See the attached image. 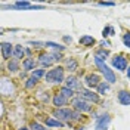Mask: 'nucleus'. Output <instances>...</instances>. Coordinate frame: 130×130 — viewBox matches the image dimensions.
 <instances>
[{
  "instance_id": "f257e3e1",
  "label": "nucleus",
  "mask_w": 130,
  "mask_h": 130,
  "mask_svg": "<svg viewBox=\"0 0 130 130\" xmlns=\"http://www.w3.org/2000/svg\"><path fill=\"white\" fill-rule=\"evenodd\" d=\"M95 64H96V67L102 71V74L105 75V81H108V83H115V74L112 73V70H109L105 65V62H104L102 58L96 55V56H95Z\"/></svg>"
},
{
  "instance_id": "1a4fd4ad",
  "label": "nucleus",
  "mask_w": 130,
  "mask_h": 130,
  "mask_svg": "<svg viewBox=\"0 0 130 130\" xmlns=\"http://www.w3.org/2000/svg\"><path fill=\"white\" fill-rule=\"evenodd\" d=\"M13 50L15 49L12 47L10 43H2V55H3L5 59H9L10 55H13Z\"/></svg>"
},
{
  "instance_id": "bb28decb",
  "label": "nucleus",
  "mask_w": 130,
  "mask_h": 130,
  "mask_svg": "<svg viewBox=\"0 0 130 130\" xmlns=\"http://www.w3.org/2000/svg\"><path fill=\"white\" fill-rule=\"evenodd\" d=\"M123 41H124V44L130 49V32H126V34L123 36Z\"/></svg>"
},
{
  "instance_id": "5701e85b",
  "label": "nucleus",
  "mask_w": 130,
  "mask_h": 130,
  "mask_svg": "<svg viewBox=\"0 0 130 130\" xmlns=\"http://www.w3.org/2000/svg\"><path fill=\"white\" fill-rule=\"evenodd\" d=\"M43 75H44V70H34L31 77H34V78H37V80H39V78H41Z\"/></svg>"
},
{
  "instance_id": "393cba45",
  "label": "nucleus",
  "mask_w": 130,
  "mask_h": 130,
  "mask_svg": "<svg viewBox=\"0 0 130 130\" xmlns=\"http://www.w3.org/2000/svg\"><path fill=\"white\" fill-rule=\"evenodd\" d=\"M112 34H114V28H112V27H105V28H104V31H102V36H104V37L112 36Z\"/></svg>"
},
{
  "instance_id": "2f4dec72",
  "label": "nucleus",
  "mask_w": 130,
  "mask_h": 130,
  "mask_svg": "<svg viewBox=\"0 0 130 130\" xmlns=\"http://www.w3.org/2000/svg\"><path fill=\"white\" fill-rule=\"evenodd\" d=\"M71 40H73V39H71V37H68V36H65V37H64V41H67V43H68V41L71 43Z\"/></svg>"
},
{
  "instance_id": "cd10ccee",
  "label": "nucleus",
  "mask_w": 130,
  "mask_h": 130,
  "mask_svg": "<svg viewBox=\"0 0 130 130\" xmlns=\"http://www.w3.org/2000/svg\"><path fill=\"white\" fill-rule=\"evenodd\" d=\"M108 55H109V53H108V50H104V49H101V50L98 52V56H101L102 59H105Z\"/></svg>"
},
{
  "instance_id": "aec40b11",
  "label": "nucleus",
  "mask_w": 130,
  "mask_h": 130,
  "mask_svg": "<svg viewBox=\"0 0 130 130\" xmlns=\"http://www.w3.org/2000/svg\"><path fill=\"white\" fill-rule=\"evenodd\" d=\"M61 95L68 99V98H71L74 95V92H73V89H70V87H67V86H65V87H62V89H61Z\"/></svg>"
},
{
  "instance_id": "6e6552de",
  "label": "nucleus",
  "mask_w": 130,
  "mask_h": 130,
  "mask_svg": "<svg viewBox=\"0 0 130 130\" xmlns=\"http://www.w3.org/2000/svg\"><path fill=\"white\" fill-rule=\"evenodd\" d=\"M112 65L118 71H124L127 68V61H126V58L123 56V55H118V56H115L112 59Z\"/></svg>"
},
{
  "instance_id": "6ab92c4d",
  "label": "nucleus",
  "mask_w": 130,
  "mask_h": 130,
  "mask_svg": "<svg viewBox=\"0 0 130 130\" xmlns=\"http://www.w3.org/2000/svg\"><path fill=\"white\" fill-rule=\"evenodd\" d=\"M13 8H16V9H31L32 6L30 5V2H16Z\"/></svg>"
},
{
  "instance_id": "9d476101",
  "label": "nucleus",
  "mask_w": 130,
  "mask_h": 130,
  "mask_svg": "<svg viewBox=\"0 0 130 130\" xmlns=\"http://www.w3.org/2000/svg\"><path fill=\"white\" fill-rule=\"evenodd\" d=\"M118 101H120V104L124 106H129L130 105V93L127 90H121V92H118Z\"/></svg>"
},
{
  "instance_id": "f3484780",
  "label": "nucleus",
  "mask_w": 130,
  "mask_h": 130,
  "mask_svg": "<svg viewBox=\"0 0 130 130\" xmlns=\"http://www.w3.org/2000/svg\"><path fill=\"white\" fill-rule=\"evenodd\" d=\"M25 53V49L22 46H15V50H13V56L15 59H19V58H22Z\"/></svg>"
},
{
  "instance_id": "f704fd0d",
  "label": "nucleus",
  "mask_w": 130,
  "mask_h": 130,
  "mask_svg": "<svg viewBox=\"0 0 130 130\" xmlns=\"http://www.w3.org/2000/svg\"><path fill=\"white\" fill-rule=\"evenodd\" d=\"M80 130H83V129H80Z\"/></svg>"
},
{
  "instance_id": "b1692460",
  "label": "nucleus",
  "mask_w": 130,
  "mask_h": 130,
  "mask_svg": "<svg viewBox=\"0 0 130 130\" xmlns=\"http://www.w3.org/2000/svg\"><path fill=\"white\" fill-rule=\"evenodd\" d=\"M37 78H34V77H30V78H28V80H27V83H25V87H27V89H31L32 86H34V84H36V83H37Z\"/></svg>"
},
{
  "instance_id": "423d86ee",
  "label": "nucleus",
  "mask_w": 130,
  "mask_h": 130,
  "mask_svg": "<svg viewBox=\"0 0 130 130\" xmlns=\"http://www.w3.org/2000/svg\"><path fill=\"white\" fill-rule=\"evenodd\" d=\"M61 55L59 53H50V55H41L40 56V64L43 67H49V65H52L53 62H56L61 59Z\"/></svg>"
},
{
  "instance_id": "412c9836",
  "label": "nucleus",
  "mask_w": 130,
  "mask_h": 130,
  "mask_svg": "<svg viewBox=\"0 0 130 130\" xmlns=\"http://www.w3.org/2000/svg\"><path fill=\"white\" fill-rule=\"evenodd\" d=\"M67 68H68V71H75L77 70V61L75 59H68L67 61Z\"/></svg>"
},
{
  "instance_id": "20e7f679",
  "label": "nucleus",
  "mask_w": 130,
  "mask_h": 130,
  "mask_svg": "<svg viewBox=\"0 0 130 130\" xmlns=\"http://www.w3.org/2000/svg\"><path fill=\"white\" fill-rule=\"evenodd\" d=\"M73 106L75 111H78V112H87L92 109V106L84 101V99H81V98H75L73 99Z\"/></svg>"
},
{
  "instance_id": "9b49d317",
  "label": "nucleus",
  "mask_w": 130,
  "mask_h": 130,
  "mask_svg": "<svg viewBox=\"0 0 130 130\" xmlns=\"http://www.w3.org/2000/svg\"><path fill=\"white\" fill-rule=\"evenodd\" d=\"M86 84L89 87H98L99 86V75L98 74H89L86 77Z\"/></svg>"
},
{
  "instance_id": "f03ea898",
  "label": "nucleus",
  "mask_w": 130,
  "mask_h": 130,
  "mask_svg": "<svg viewBox=\"0 0 130 130\" xmlns=\"http://www.w3.org/2000/svg\"><path fill=\"white\" fill-rule=\"evenodd\" d=\"M46 80L50 83H62L64 81V68L62 67H56L53 70H50L46 74Z\"/></svg>"
},
{
  "instance_id": "4468645a",
  "label": "nucleus",
  "mask_w": 130,
  "mask_h": 130,
  "mask_svg": "<svg viewBox=\"0 0 130 130\" xmlns=\"http://www.w3.org/2000/svg\"><path fill=\"white\" fill-rule=\"evenodd\" d=\"M67 87H70V89H80V84H78V81L75 77H68L67 78Z\"/></svg>"
},
{
  "instance_id": "7ed1b4c3",
  "label": "nucleus",
  "mask_w": 130,
  "mask_h": 130,
  "mask_svg": "<svg viewBox=\"0 0 130 130\" xmlns=\"http://www.w3.org/2000/svg\"><path fill=\"white\" fill-rule=\"evenodd\" d=\"M55 117L59 121H70V120H74L75 111L70 109V108H59L55 111Z\"/></svg>"
},
{
  "instance_id": "dca6fc26",
  "label": "nucleus",
  "mask_w": 130,
  "mask_h": 130,
  "mask_svg": "<svg viewBox=\"0 0 130 130\" xmlns=\"http://www.w3.org/2000/svg\"><path fill=\"white\" fill-rule=\"evenodd\" d=\"M46 126H49V127H64V123L59 121V120H55V118H47Z\"/></svg>"
},
{
  "instance_id": "f8f14e48",
  "label": "nucleus",
  "mask_w": 130,
  "mask_h": 130,
  "mask_svg": "<svg viewBox=\"0 0 130 130\" xmlns=\"http://www.w3.org/2000/svg\"><path fill=\"white\" fill-rule=\"evenodd\" d=\"M22 67H24V70H27V71H34L36 61H34V59H31V58H27L24 62H22Z\"/></svg>"
},
{
  "instance_id": "c85d7f7f",
  "label": "nucleus",
  "mask_w": 130,
  "mask_h": 130,
  "mask_svg": "<svg viewBox=\"0 0 130 130\" xmlns=\"http://www.w3.org/2000/svg\"><path fill=\"white\" fill-rule=\"evenodd\" d=\"M31 129L32 130H46L43 126H40L39 123H32V124H31Z\"/></svg>"
},
{
  "instance_id": "39448f33",
  "label": "nucleus",
  "mask_w": 130,
  "mask_h": 130,
  "mask_svg": "<svg viewBox=\"0 0 130 130\" xmlns=\"http://www.w3.org/2000/svg\"><path fill=\"white\" fill-rule=\"evenodd\" d=\"M111 123V117L108 114L104 115H99L96 118V124H95V129L96 130H108V126Z\"/></svg>"
},
{
  "instance_id": "a211bd4d",
  "label": "nucleus",
  "mask_w": 130,
  "mask_h": 130,
  "mask_svg": "<svg viewBox=\"0 0 130 130\" xmlns=\"http://www.w3.org/2000/svg\"><path fill=\"white\" fill-rule=\"evenodd\" d=\"M109 90V84L108 83H99V86H98V93L99 95H105V92H108Z\"/></svg>"
},
{
  "instance_id": "2eb2a0df",
  "label": "nucleus",
  "mask_w": 130,
  "mask_h": 130,
  "mask_svg": "<svg viewBox=\"0 0 130 130\" xmlns=\"http://www.w3.org/2000/svg\"><path fill=\"white\" fill-rule=\"evenodd\" d=\"M93 43H95V39L92 36H83L80 39V44H83V46H92Z\"/></svg>"
},
{
  "instance_id": "c756f323",
  "label": "nucleus",
  "mask_w": 130,
  "mask_h": 130,
  "mask_svg": "<svg viewBox=\"0 0 130 130\" xmlns=\"http://www.w3.org/2000/svg\"><path fill=\"white\" fill-rule=\"evenodd\" d=\"M99 5H101V6H114L115 3H114V2H101Z\"/></svg>"
},
{
  "instance_id": "a878e982",
  "label": "nucleus",
  "mask_w": 130,
  "mask_h": 130,
  "mask_svg": "<svg viewBox=\"0 0 130 130\" xmlns=\"http://www.w3.org/2000/svg\"><path fill=\"white\" fill-rule=\"evenodd\" d=\"M44 46L52 47V49H59V50H64V46H59V44H56V43H52V41H46V43H44Z\"/></svg>"
},
{
  "instance_id": "4be33fe9",
  "label": "nucleus",
  "mask_w": 130,
  "mask_h": 130,
  "mask_svg": "<svg viewBox=\"0 0 130 130\" xmlns=\"http://www.w3.org/2000/svg\"><path fill=\"white\" fill-rule=\"evenodd\" d=\"M8 68H9V71H16V70L19 68V64H18V59H12V61H9Z\"/></svg>"
},
{
  "instance_id": "7c9ffc66",
  "label": "nucleus",
  "mask_w": 130,
  "mask_h": 130,
  "mask_svg": "<svg viewBox=\"0 0 130 130\" xmlns=\"http://www.w3.org/2000/svg\"><path fill=\"white\" fill-rule=\"evenodd\" d=\"M101 46H104V47H108V46H109V43H108L106 40H104V41H101Z\"/></svg>"
},
{
  "instance_id": "72a5a7b5",
  "label": "nucleus",
  "mask_w": 130,
  "mask_h": 130,
  "mask_svg": "<svg viewBox=\"0 0 130 130\" xmlns=\"http://www.w3.org/2000/svg\"><path fill=\"white\" fill-rule=\"evenodd\" d=\"M19 130H30V129H27V127H21Z\"/></svg>"
},
{
  "instance_id": "ddd939ff",
  "label": "nucleus",
  "mask_w": 130,
  "mask_h": 130,
  "mask_svg": "<svg viewBox=\"0 0 130 130\" xmlns=\"http://www.w3.org/2000/svg\"><path fill=\"white\" fill-rule=\"evenodd\" d=\"M67 98L62 96L61 93H58L56 96L53 98V105H56V106H62V105H67Z\"/></svg>"
},
{
  "instance_id": "473e14b6",
  "label": "nucleus",
  "mask_w": 130,
  "mask_h": 130,
  "mask_svg": "<svg viewBox=\"0 0 130 130\" xmlns=\"http://www.w3.org/2000/svg\"><path fill=\"white\" fill-rule=\"evenodd\" d=\"M127 77L130 78V67H129V70H127Z\"/></svg>"
},
{
  "instance_id": "0eeeda50",
  "label": "nucleus",
  "mask_w": 130,
  "mask_h": 130,
  "mask_svg": "<svg viewBox=\"0 0 130 130\" xmlns=\"http://www.w3.org/2000/svg\"><path fill=\"white\" fill-rule=\"evenodd\" d=\"M80 98L84 99V101H90V102H98L99 101L98 93H93V92L86 90V89H80Z\"/></svg>"
}]
</instances>
